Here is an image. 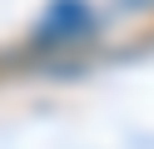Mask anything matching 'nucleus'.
Segmentation results:
<instances>
[{"mask_svg":"<svg viewBox=\"0 0 154 149\" xmlns=\"http://www.w3.org/2000/svg\"><path fill=\"white\" fill-rule=\"evenodd\" d=\"M94 35V20L85 5H75V0H65V5H55V15L45 20L40 30V45H75V40H90Z\"/></svg>","mask_w":154,"mask_h":149,"instance_id":"obj_1","label":"nucleus"}]
</instances>
